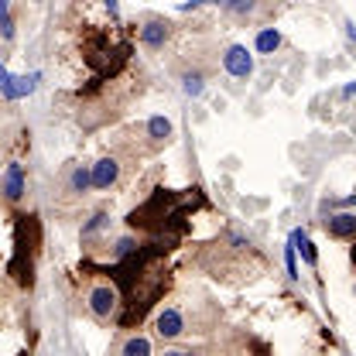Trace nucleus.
Here are the masks:
<instances>
[{
  "label": "nucleus",
  "mask_w": 356,
  "mask_h": 356,
  "mask_svg": "<svg viewBox=\"0 0 356 356\" xmlns=\"http://www.w3.org/2000/svg\"><path fill=\"white\" fill-rule=\"evenodd\" d=\"M140 243H137V236L134 233H127V236H120L117 243H113V261H124V257H131L134 250H137Z\"/></svg>",
  "instance_id": "16"
},
{
  "label": "nucleus",
  "mask_w": 356,
  "mask_h": 356,
  "mask_svg": "<svg viewBox=\"0 0 356 356\" xmlns=\"http://www.w3.org/2000/svg\"><path fill=\"white\" fill-rule=\"evenodd\" d=\"M254 44H257V51H261V55H274V51L281 48V35H277L274 28H261V31H257V38H254Z\"/></svg>",
  "instance_id": "14"
},
{
  "label": "nucleus",
  "mask_w": 356,
  "mask_h": 356,
  "mask_svg": "<svg viewBox=\"0 0 356 356\" xmlns=\"http://www.w3.org/2000/svg\"><path fill=\"white\" fill-rule=\"evenodd\" d=\"M0 28H3V42L14 38V21H10V7L0 0Z\"/></svg>",
  "instance_id": "18"
},
{
  "label": "nucleus",
  "mask_w": 356,
  "mask_h": 356,
  "mask_svg": "<svg viewBox=\"0 0 356 356\" xmlns=\"http://www.w3.org/2000/svg\"><path fill=\"white\" fill-rule=\"evenodd\" d=\"M226 10H233V14H250L254 3H226Z\"/></svg>",
  "instance_id": "19"
},
{
  "label": "nucleus",
  "mask_w": 356,
  "mask_h": 356,
  "mask_svg": "<svg viewBox=\"0 0 356 356\" xmlns=\"http://www.w3.org/2000/svg\"><path fill=\"white\" fill-rule=\"evenodd\" d=\"M83 302H86L89 315H92L99 325H110V322L117 318V309H120V291H117V284H113V281L96 277V281H89L86 284Z\"/></svg>",
  "instance_id": "2"
},
{
  "label": "nucleus",
  "mask_w": 356,
  "mask_h": 356,
  "mask_svg": "<svg viewBox=\"0 0 356 356\" xmlns=\"http://www.w3.org/2000/svg\"><path fill=\"white\" fill-rule=\"evenodd\" d=\"M140 151L144 154H154V151H161L165 144H172V137H175V124L168 120V117H151V120H144L140 127Z\"/></svg>",
  "instance_id": "5"
},
{
  "label": "nucleus",
  "mask_w": 356,
  "mask_h": 356,
  "mask_svg": "<svg viewBox=\"0 0 356 356\" xmlns=\"http://www.w3.org/2000/svg\"><path fill=\"white\" fill-rule=\"evenodd\" d=\"M117 356H151V339H147V336H140V332H131V336H124V339H120Z\"/></svg>",
  "instance_id": "12"
},
{
  "label": "nucleus",
  "mask_w": 356,
  "mask_h": 356,
  "mask_svg": "<svg viewBox=\"0 0 356 356\" xmlns=\"http://www.w3.org/2000/svg\"><path fill=\"white\" fill-rule=\"evenodd\" d=\"M199 267L206 274H213L216 281L226 284H240V281H254L264 267L261 250L254 247V240L240 229H226L216 240H209L199 250Z\"/></svg>",
  "instance_id": "1"
},
{
  "label": "nucleus",
  "mask_w": 356,
  "mask_h": 356,
  "mask_svg": "<svg viewBox=\"0 0 356 356\" xmlns=\"http://www.w3.org/2000/svg\"><path fill=\"white\" fill-rule=\"evenodd\" d=\"M291 243H295V247L302 250V257H305V264H309V267H315V247H312V240H309V236H305V233H295V236H291Z\"/></svg>",
  "instance_id": "17"
},
{
  "label": "nucleus",
  "mask_w": 356,
  "mask_h": 356,
  "mask_svg": "<svg viewBox=\"0 0 356 356\" xmlns=\"http://www.w3.org/2000/svg\"><path fill=\"white\" fill-rule=\"evenodd\" d=\"M172 35H175L172 21H165V17H147L144 28H140V44L151 48V51H161L165 44L172 42Z\"/></svg>",
  "instance_id": "7"
},
{
  "label": "nucleus",
  "mask_w": 356,
  "mask_h": 356,
  "mask_svg": "<svg viewBox=\"0 0 356 356\" xmlns=\"http://www.w3.org/2000/svg\"><path fill=\"white\" fill-rule=\"evenodd\" d=\"M192 325H199V318L185 305H168L158 315V336L161 339H181L185 332H192Z\"/></svg>",
  "instance_id": "4"
},
{
  "label": "nucleus",
  "mask_w": 356,
  "mask_h": 356,
  "mask_svg": "<svg viewBox=\"0 0 356 356\" xmlns=\"http://www.w3.org/2000/svg\"><path fill=\"white\" fill-rule=\"evenodd\" d=\"M206 83H209V69L199 65V62H192V69L181 72V89H185V96H202Z\"/></svg>",
  "instance_id": "10"
},
{
  "label": "nucleus",
  "mask_w": 356,
  "mask_h": 356,
  "mask_svg": "<svg viewBox=\"0 0 356 356\" xmlns=\"http://www.w3.org/2000/svg\"><path fill=\"white\" fill-rule=\"evenodd\" d=\"M222 69L233 76V79H250L254 76V58L243 44H226L222 51Z\"/></svg>",
  "instance_id": "8"
},
{
  "label": "nucleus",
  "mask_w": 356,
  "mask_h": 356,
  "mask_svg": "<svg viewBox=\"0 0 356 356\" xmlns=\"http://www.w3.org/2000/svg\"><path fill=\"white\" fill-rule=\"evenodd\" d=\"M120 178H124V158H120V154H106V158H99V161L92 165V188H96V192L117 188Z\"/></svg>",
  "instance_id": "6"
},
{
  "label": "nucleus",
  "mask_w": 356,
  "mask_h": 356,
  "mask_svg": "<svg viewBox=\"0 0 356 356\" xmlns=\"http://www.w3.org/2000/svg\"><path fill=\"white\" fill-rule=\"evenodd\" d=\"M325 233L336 240H356V216L353 213H339L325 220Z\"/></svg>",
  "instance_id": "11"
},
{
  "label": "nucleus",
  "mask_w": 356,
  "mask_h": 356,
  "mask_svg": "<svg viewBox=\"0 0 356 356\" xmlns=\"http://www.w3.org/2000/svg\"><path fill=\"white\" fill-rule=\"evenodd\" d=\"M353 264H356V247H353Z\"/></svg>",
  "instance_id": "21"
},
{
  "label": "nucleus",
  "mask_w": 356,
  "mask_h": 356,
  "mask_svg": "<svg viewBox=\"0 0 356 356\" xmlns=\"http://www.w3.org/2000/svg\"><path fill=\"white\" fill-rule=\"evenodd\" d=\"M110 213H96V216H92V220L86 222V226H83V240H96V236H99V233H103V229H110Z\"/></svg>",
  "instance_id": "15"
},
{
  "label": "nucleus",
  "mask_w": 356,
  "mask_h": 356,
  "mask_svg": "<svg viewBox=\"0 0 356 356\" xmlns=\"http://www.w3.org/2000/svg\"><path fill=\"white\" fill-rule=\"evenodd\" d=\"M89 188H92V165L69 161V165L62 168L58 181H55V199L65 202V206H72V202H79V199L86 195Z\"/></svg>",
  "instance_id": "3"
},
{
  "label": "nucleus",
  "mask_w": 356,
  "mask_h": 356,
  "mask_svg": "<svg viewBox=\"0 0 356 356\" xmlns=\"http://www.w3.org/2000/svg\"><path fill=\"white\" fill-rule=\"evenodd\" d=\"M161 356H202V350H165Z\"/></svg>",
  "instance_id": "20"
},
{
  "label": "nucleus",
  "mask_w": 356,
  "mask_h": 356,
  "mask_svg": "<svg viewBox=\"0 0 356 356\" xmlns=\"http://www.w3.org/2000/svg\"><path fill=\"white\" fill-rule=\"evenodd\" d=\"M0 89H3V96L17 99V96L31 92V79H10V76H7V69L0 65Z\"/></svg>",
  "instance_id": "13"
},
{
  "label": "nucleus",
  "mask_w": 356,
  "mask_h": 356,
  "mask_svg": "<svg viewBox=\"0 0 356 356\" xmlns=\"http://www.w3.org/2000/svg\"><path fill=\"white\" fill-rule=\"evenodd\" d=\"M0 195L7 202H21V195H24V172H21V165H10L3 172V178H0Z\"/></svg>",
  "instance_id": "9"
}]
</instances>
